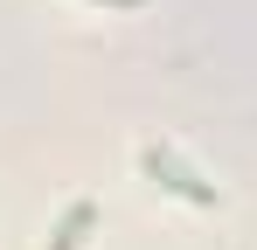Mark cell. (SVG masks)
Here are the masks:
<instances>
[{
  "mask_svg": "<svg viewBox=\"0 0 257 250\" xmlns=\"http://www.w3.org/2000/svg\"><path fill=\"white\" fill-rule=\"evenodd\" d=\"M139 167H146V174H153L167 195H181V202H195V208H215V202H222L202 174H188V167L174 160V153H160V146H146V153H139Z\"/></svg>",
  "mask_w": 257,
  "mask_h": 250,
  "instance_id": "cell-1",
  "label": "cell"
},
{
  "mask_svg": "<svg viewBox=\"0 0 257 250\" xmlns=\"http://www.w3.org/2000/svg\"><path fill=\"white\" fill-rule=\"evenodd\" d=\"M90 215H97V208L77 202L70 215H63V229H56V243H49V250H77V243H84V229H90Z\"/></svg>",
  "mask_w": 257,
  "mask_h": 250,
  "instance_id": "cell-2",
  "label": "cell"
},
{
  "mask_svg": "<svg viewBox=\"0 0 257 250\" xmlns=\"http://www.w3.org/2000/svg\"><path fill=\"white\" fill-rule=\"evenodd\" d=\"M111 7H146V0H111Z\"/></svg>",
  "mask_w": 257,
  "mask_h": 250,
  "instance_id": "cell-3",
  "label": "cell"
}]
</instances>
